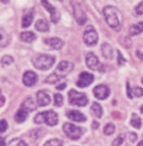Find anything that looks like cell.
<instances>
[{"mask_svg":"<svg viewBox=\"0 0 143 146\" xmlns=\"http://www.w3.org/2000/svg\"><path fill=\"white\" fill-rule=\"evenodd\" d=\"M41 3H42V5L44 6V8L50 13L51 21H52L53 23H58V21H59V19H60V13L57 11V9H56L54 6L51 5L48 1H41Z\"/></svg>","mask_w":143,"mask_h":146,"instance_id":"7c38bea8","label":"cell"},{"mask_svg":"<svg viewBox=\"0 0 143 146\" xmlns=\"http://www.w3.org/2000/svg\"><path fill=\"white\" fill-rule=\"evenodd\" d=\"M126 91H127V96H128V98H132L133 95L131 94V92H132V91L130 90V87H129L128 82H126Z\"/></svg>","mask_w":143,"mask_h":146,"instance_id":"d590c367","label":"cell"},{"mask_svg":"<svg viewBox=\"0 0 143 146\" xmlns=\"http://www.w3.org/2000/svg\"><path fill=\"white\" fill-rule=\"evenodd\" d=\"M32 62L36 69L41 70V71H46L54 65L55 57L51 55H46V54H38L32 58Z\"/></svg>","mask_w":143,"mask_h":146,"instance_id":"3957f363","label":"cell"},{"mask_svg":"<svg viewBox=\"0 0 143 146\" xmlns=\"http://www.w3.org/2000/svg\"><path fill=\"white\" fill-rule=\"evenodd\" d=\"M142 84H143V78H142Z\"/></svg>","mask_w":143,"mask_h":146,"instance_id":"f6af8a7d","label":"cell"},{"mask_svg":"<svg viewBox=\"0 0 143 146\" xmlns=\"http://www.w3.org/2000/svg\"><path fill=\"white\" fill-rule=\"evenodd\" d=\"M83 41L86 45H89V46L95 45V44L97 43L98 35L93 27L89 26L86 28V30L83 33Z\"/></svg>","mask_w":143,"mask_h":146,"instance_id":"52a82bcc","label":"cell"},{"mask_svg":"<svg viewBox=\"0 0 143 146\" xmlns=\"http://www.w3.org/2000/svg\"><path fill=\"white\" fill-rule=\"evenodd\" d=\"M37 82V76L34 72L32 71H28L24 74L23 77V82L26 86L30 87L33 86L35 84V82Z\"/></svg>","mask_w":143,"mask_h":146,"instance_id":"4fadbf2b","label":"cell"},{"mask_svg":"<svg viewBox=\"0 0 143 146\" xmlns=\"http://www.w3.org/2000/svg\"><path fill=\"white\" fill-rule=\"evenodd\" d=\"M103 131L106 135H111V134H113L114 131H115V125H114L113 123H107L104 127Z\"/></svg>","mask_w":143,"mask_h":146,"instance_id":"f546056e","label":"cell"},{"mask_svg":"<svg viewBox=\"0 0 143 146\" xmlns=\"http://www.w3.org/2000/svg\"><path fill=\"white\" fill-rule=\"evenodd\" d=\"M118 59H117V61H118V65H120V66H122V65H124V63L126 62V60L124 59V57H122V53H120V51L118 50Z\"/></svg>","mask_w":143,"mask_h":146,"instance_id":"836d02e7","label":"cell"},{"mask_svg":"<svg viewBox=\"0 0 143 146\" xmlns=\"http://www.w3.org/2000/svg\"><path fill=\"white\" fill-rule=\"evenodd\" d=\"M124 134H120V136H118L117 138L114 139L113 143H112V146H120L122 143L124 142Z\"/></svg>","mask_w":143,"mask_h":146,"instance_id":"4dcf8cb0","label":"cell"},{"mask_svg":"<svg viewBox=\"0 0 143 146\" xmlns=\"http://www.w3.org/2000/svg\"><path fill=\"white\" fill-rule=\"evenodd\" d=\"M65 87H66V84H60L59 85L56 86V88H57L58 90H61V89H64Z\"/></svg>","mask_w":143,"mask_h":146,"instance_id":"74e56055","label":"cell"},{"mask_svg":"<svg viewBox=\"0 0 143 146\" xmlns=\"http://www.w3.org/2000/svg\"><path fill=\"white\" fill-rule=\"evenodd\" d=\"M135 15L136 16H140V15H143V1L140 2L139 4H138L137 6L135 7Z\"/></svg>","mask_w":143,"mask_h":146,"instance_id":"1f68e13d","label":"cell"},{"mask_svg":"<svg viewBox=\"0 0 143 146\" xmlns=\"http://www.w3.org/2000/svg\"><path fill=\"white\" fill-rule=\"evenodd\" d=\"M28 113H30V112H28L26 108L21 106V108L19 109V111H18L16 113V115H15V121H16L17 123L24 122V121L26 120V118H28Z\"/></svg>","mask_w":143,"mask_h":146,"instance_id":"e0dca14e","label":"cell"},{"mask_svg":"<svg viewBox=\"0 0 143 146\" xmlns=\"http://www.w3.org/2000/svg\"><path fill=\"white\" fill-rule=\"evenodd\" d=\"M143 31V22L133 25L129 28V35H137Z\"/></svg>","mask_w":143,"mask_h":146,"instance_id":"44dd1931","label":"cell"},{"mask_svg":"<svg viewBox=\"0 0 143 146\" xmlns=\"http://www.w3.org/2000/svg\"><path fill=\"white\" fill-rule=\"evenodd\" d=\"M33 122L35 123H45L46 125H50V127H54L59 122L58 119V115L54 111H45L38 113L33 119Z\"/></svg>","mask_w":143,"mask_h":146,"instance_id":"277c9868","label":"cell"},{"mask_svg":"<svg viewBox=\"0 0 143 146\" xmlns=\"http://www.w3.org/2000/svg\"><path fill=\"white\" fill-rule=\"evenodd\" d=\"M47 45H49L52 49H55V50H59L61 49L64 45V42L62 39L58 38V37H50V38H46L44 40Z\"/></svg>","mask_w":143,"mask_h":146,"instance_id":"5bb4252c","label":"cell"},{"mask_svg":"<svg viewBox=\"0 0 143 146\" xmlns=\"http://www.w3.org/2000/svg\"><path fill=\"white\" fill-rule=\"evenodd\" d=\"M64 103V98L60 93L54 94V106L56 107H61Z\"/></svg>","mask_w":143,"mask_h":146,"instance_id":"4316f807","label":"cell"},{"mask_svg":"<svg viewBox=\"0 0 143 146\" xmlns=\"http://www.w3.org/2000/svg\"><path fill=\"white\" fill-rule=\"evenodd\" d=\"M63 131L69 138L73 139V140H77V139L81 137L84 129L80 127H77V125H73V123H66L63 125Z\"/></svg>","mask_w":143,"mask_h":146,"instance_id":"5b68a950","label":"cell"},{"mask_svg":"<svg viewBox=\"0 0 143 146\" xmlns=\"http://www.w3.org/2000/svg\"><path fill=\"white\" fill-rule=\"evenodd\" d=\"M7 127H8V123H7V122H6L5 120H1V121H0V131H1L2 133L6 131Z\"/></svg>","mask_w":143,"mask_h":146,"instance_id":"e575fe53","label":"cell"},{"mask_svg":"<svg viewBox=\"0 0 143 146\" xmlns=\"http://www.w3.org/2000/svg\"><path fill=\"white\" fill-rule=\"evenodd\" d=\"M93 93H94L95 97L97 99H100V100H104L110 95V89L107 85H104V84H100V85H97L94 89H93Z\"/></svg>","mask_w":143,"mask_h":146,"instance_id":"8fae6325","label":"cell"},{"mask_svg":"<svg viewBox=\"0 0 143 146\" xmlns=\"http://www.w3.org/2000/svg\"><path fill=\"white\" fill-rule=\"evenodd\" d=\"M35 29L40 33H46V31H49V24L45 20H38L35 23Z\"/></svg>","mask_w":143,"mask_h":146,"instance_id":"d6986e66","label":"cell"},{"mask_svg":"<svg viewBox=\"0 0 143 146\" xmlns=\"http://www.w3.org/2000/svg\"><path fill=\"white\" fill-rule=\"evenodd\" d=\"M62 145H63V141L58 138L50 139V140H48L47 142L44 144V146H62Z\"/></svg>","mask_w":143,"mask_h":146,"instance_id":"83f0119b","label":"cell"},{"mask_svg":"<svg viewBox=\"0 0 143 146\" xmlns=\"http://www.w3.org/2000/svg\"><path fill=\"white\" fill-rule=\"evenodd\" d=\"M67 117L69 119H71L72 121H75V122H85L86 121V117L82 113H80L79 111H75V110H72V111L68 112Z\"/></svg>","mask_w":143,"mask_h":146,"instance_id":"2e32d148","label":"cell"},{"mask_svg":"<svg viewBox=\"0 0 143 146\" xmlns=\"http://www.w3.org/2000/svg\"><path fill=\"white\" fill-rule=\"evenodd\" d=\"M8 146H28V144L21 138H14L8 143Z\"/></svg>","mask_w":143,"mask_h":146,"instance_id":"484cf974","label":"cell"},{"mask_svg":"<svg viewBox=\"0 0 143 146\" xmlns=\"http://www.w3.org/2000/svg\"><path fill=\"white\" fill-rule=\"evenodd\" d=\"M36 98H37V104L41 107L46 106V105H48L50 103V97L43 90H40L36 93Z\"/></svg>","mask_w":143,"mask_h":146,"instance_id":"9a60e30c","label":"cell"},{"mask_svg":"<svg viewBox=\"0 0 143 146\" xmlns=\"http://www.w3.org/2000/svg\"><path fill=\"white\" fill-rule=\"evenodd\" d=\"M137 146H143V140H142V141H141V142H140V143H139V144H138Z\"/></svg>","mask_w":143,"mask_h":146,"instance_id":"ee69618b","label":"cell"},{"mask_svg":"<svg viewBox=\"0 0 143 146\" xmlns=\"http://www.w3.org/2000/svg\"><path fill=\"white\" fill-rule=\"evenodd\" d=\"M4 101H5V98H4V96L2 95V96H1V106H3V104H4Z\"/></svg>","mask_w":143,"mask_h":146,"instance_id":"b9f144b4","label":"cell"},{"mask_svg":"<svg viewBox=\"0 0 143 146\" xmlns=\"http://www.w3.org/2000/svg\"><path fill=\"white\" fill-rule=\"evenodd\" d=\"M1 146H5V138H1Z\"/></svg>","mask_w":143,"mask_h":146,"instance_id":"60d3db41","label":"cell"},{"mask_svg":"<svg viewBox=\"0 0 143 146\" xmlns=\"http://www.w3.org/2000/svg\"><path fill=\"white\" fill-rule=\"evenodd\" d=\"M73 69V63L68 62V61H62L58 65L57 69L54 73H52L51 75H49L45 80V82L48 84H56L57 82H59L60 80L64 78L67 75L71 73Z\"/></svg>","mask_w":143,"mask_h":146,"instance_id":"7a4b0ae2","label":"cell"},{"mask_svg":"<svg viewBox=\"0 0 143 146\" xmlns=\"http://www.w3.org/2000/svg\"><path fill=\"white\" fill-rule=\"evenodd\" d=\"M91 111H92V113L94 114V116L97 117V118H101L102 114H103L102 107L100 106V104L97 102L92 103V105H91Z\"/></svg>","mask_w":143,"mask_h":146,"instance_id":"7402d4cb","label":"cell"},{"mask_svg":"<svg viewBox=\"0 0 143 146\" xmlns=\"http://www.w3.org/2000/svg\"><path fill=\"white\" fill-rule=\"evenodd\" d=\"M103 15L108 26L115 31H120L122 28V16L118 8L112 5L105 6L103 9Z\"/></svg>","mask_w":143,"mask_h":146,"instance_id":"6da1fadb","label":"cell"},{"mask_svg":"<svg viewBox=\"0 0 143 146\" xmlns=\"http://www.w3.org/2000/svg\"><path fill=\"white\" fill-rule=\"evenodd\" d=\"M20 37H21L22 41H24V42H32L36 39V35L33 33H32V31H24V33H22Z\"/></svg>","mask_w":143,"mask_h":146,"instance_id":"ffe728a7","label":"cell"},{"mask_svg":"<svg viewBox=\"0 0 143 146\" xmlns=\"http://www.w3.org/2000/svg\"><path fill=\"white\" fill-rule=\"evenodd\" d=\"M98 127H99V123H98L97 122H93L92 123V127L93 129H98Z\"/></svg>","mask_w":143,"mask_h":146,"instance_id":"ab89813d","label":"cell"},{"mask_svg":"<svg viewBox=\"0 0 143 146\" xmlns=\"http://www.w3.org/2000/svg\"><path fill=\"white\" fill-rule=\"evenodd\" d=\"M136 55H137V57L139 58L141 61H143V53L142 52H140V51H136Z\"/></svg>","mask_w":143,"mask_h":146,"instance_id":"f35d334b","label":"cell"},{"mask_svg":"<svg viewBox=\"0 0 143 146\" xmlns=\"http://www.w3.org/2000/svg\"><path fill=\"white\" fill-rule=\"evenodd\" d=\"M13 61H14L13 57H11V56H9V55H6V56H4V57H2V59H1V66L2 67L9 66V65L12 64Z\"/></svg>","mask_w":143,"mask_h":146,"instance_id":"f1b7e54d","label":"cell"},{"mask_svg":"<svg viewBox=\"0 0 143 146\" xmlns=\"http://www.w3.org/2000/svg\"><path fill=\"white\" fill-rule=\"evenodd\" d=\"M140 112H141V113L143 114V105H142L141 107H140Z\"/></svg>","mask_w":143,"mask_h":146,"instance_id":"7bdbcfd3","label":"cell"},{"mask_svg":"<svg viewBox=\"0 0 143 146\" xmlns=\"http://www.w3.org/2000/svg\"><path fill=\"white\" fill-rule=\"evenodd\" d=\"M93 80H94L93 75L87 73V72H82L79 77V80L77 82V85L80 87V88H83V87H86L89 84H92Z\"/></svg>","mask_w":143,"mask_h":146,"instance_id":"30bf717a","label":"cell"},{"mask_svg":"<svg viewBox=\"0 0 143 146\" xmlns=\"http://www.w3.org/2000/svg\"><path fill=\"white\" fill-rule=\"evenodd\" d=\"M130 123L133 127L135 129H140L142 125V121L140 119V117L137 115V114H133L132 117H131V121H130Z\"/></svg>","mask_w":143,"mask_h":146,"instance_id":"cb8c5ba5","label":"cell"},{"mask_svg":"<svg viewBox=\"0 0 143 146\" xmlns=\"http://www.w3.org/2000/svg\"><path fill=\"white\" fill-rule=\"evenodd\" d=\"M133 95H135L136 97H141L143 95V89L141 87H135V88L132 89Z\"/></svg>","mask_w":143,"mask_h":146,"instance_id":"d6a6232c","label":"cell"},{"mask_svg":"<svg viewBox=\"0 0 143 146\" xmlns=\"http://www.w3.org/2000/svg\"><path fill=\"white\" fill-rule=\"evenodd\" d=\"M129 139H130L131 142H134L136 139H137V135H136V133H133V132L129 133Z\"/></svg>","mask_w":143,"mask_h":146,"instance_id":"8d00e7d4","label":"cell"},{"mask_svg":"<svg viewBox=\"0 0 143 146\" xmlns=\"http://www.w3.org/2000/svg\"><path fill=\"white\" fill-rule=\"evenodd\" d=\"M85 63H86V66H87L89 69L93 70V71H100L99 69L102 68V65L100 64L97 56L92 52H89L86 54Z\"/></svg>","mask_w":143,"mask_h":146,"instance_id":"ba28073f","label":"cell"},{"mask_svg":"<svg viewBox=\"0 0 143 146\" xmlns=\"http://www.w3.org/2000/svg\"><path fill=\"white\" fill-rule=\"evenodd\" d=\"M72 4H73V15H75V20H77V24L79 25H84L86 22V14L85 12H84V10L80 7L79 5H77L75 2H72Z\"/></svg>","mask_w":143,"mask_h":146,"instance_id":"9c48e42d","label":"cell"},{"mask_svg":"<svg viewBox=\"0 0 143 146\" xmlns=\"http://www.w3.org/2000/svg\"><path fill=\"white\" fill-rule=\"evenodd\" d=\"M22 106H23L24 108H26L28 112H32V111H34V110L36 109V106H35L32 98H28V99H26L23 103V105H22Z\"/></svg>","mask_w":143,"mask_h":146,"instance_id":"d4e9b609","label":"cell"},{"mask_svg":"<svg viewBox=\"0 0 143 146\" xmlns=\"http://www.w3.org/2000/svg\"><path fill=\"white\" fill-rule=\"evenodd\" d=\"M101 51H102V54H103V56L105 58H107V59H112V58H113V55H114L113 48H112V46L110 44H108V43L102 44Z\"/></svg>","mask_w":143,"mask_h":146,"instance_id":"ac0fdd59","label":"cell"},{"mask_svg":"<svg viewBox=\"0 0 143 146\" xmlns=\"http://www.w3.org/2000/svg\"><path fill=\"white\" fill-rule=\"evenodd\" d=\"M32 20H33V13H28L23 17V22H22V26L24 28H28V27L32 25Z\"/></svg>","mask_w":143,"mask_h":146,"instance_id":"603a6c76","label":"cell"},{"mask_svg":"<svg viewBox=\"0 0 143 146\" xmlns=\"http://www.w3.org/2000/svg\"><path fill=\"white\" fill-rule=\"evenodd\" d=\"M69 101L72 105L75 106H85L88 103V99L86 95L82 92H77L75 89L69 91Z\"/></svg>","mask_w":143,"mask_h":146,"instance_id":"8992f818","label":"cell"}]
</instances>
